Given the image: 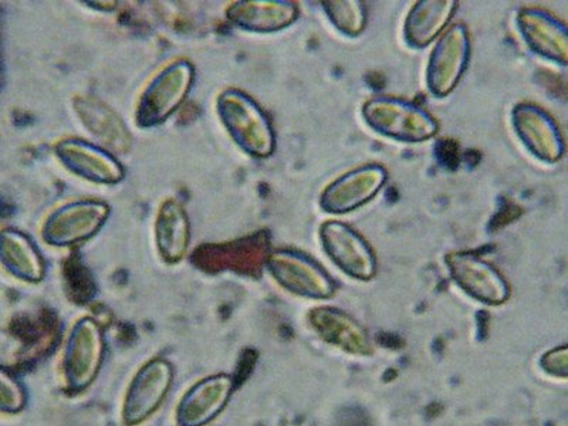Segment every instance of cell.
Returning <instances> with one entry per match:
<instances>
[{
    "label": "cell",
    "mask_w": 568,
    "mask_h": 426,
    "mask_svg": "<svg viewBox=\"0 0 568 426\" xmlns=\"http://www.w3.org/2000/svg\"><path fill=\"white\" fill-rule=\"evenodd\" d=\"M58 154L65 166L94 182L114 184L123 178V170L105 152L81 141H65L59 145Z\"/></svg>",
    "instance_id": "obj_17"
},
{
    "label": "cell",
    "mask_w": 568,
    "mask_h": 426,
    "mask_svg": "<svg viewBox=\"0 0 568 426\" xmlns=\"http://www.w3.org/2000/svg\"><path fill=\"white\" fill-rule=\"evenodd\" d=\"M384 166L368 164L347 172L332 182L320 196V205L329 213H347L367 204L387 182Z\"/></svg>",
    "instance_id": "obj_8"
},
{
    "label": "cell",
    "mask_w": 568,
    "mask_h": 426,
    "mask_svg": "<svg viewBox=\"0 0 568 426\" xmlns=\"http://www.w3.org/2000/svg\"><path fill=\"white\" fill-rule=\"evenodd\" d=\"M192 69L187 63H176L161 73L146 89L140 105V123H159L170 115L185 99L191 88Z\"/></svg>",
    "instance_id": "obj_13"
},
{
    "label": "cell",
    "mask_w": 568,
    "mask_h": 426,
    "mask_svg": "<svg viewBox=\"0 0 568 426\" xmlns=\"http://www.w3.org/2000/svg\"><path fill=\"white\" fill-rule=\"evenodd\" d=\"M159 245L162 255L169 261H180L184 255L187 240V223L185 213L175 204H166L162 210L159 227Z\"/></svg>",
    "instance_id": "obj_19"
},
{
    "label": "cell",
    "mask_w": 568,
    "mask_h": 426,
    "mask_svg": "<svg viewBox=\"0 0 568 426\" xmlns=\"http://www.w3.org/2000/svg\"><path fill=\"white\" fill-rule=\"evenodd\" d=\"M268 271L284 288L303 296L326 297L333 293L332 277L311 257L277 251L267 258Z\"/></svg>",
    "instance_id": "obj_9"
},
{
    "label": "cell",
    "mask_w": 568,
    "mask_h": 426,
    "mask_svg": "<svg viewBox=\"0 0 568 426\" xmlns=\"http://www.w3.org/2000/svg\"><path fill=\"white\" fill-rule=\"evenodd\" d=\"M511 123L520 141L536 159L556 164L565 155L566 145L556 121L539 105L521 103L511 113Z\"/></svg>",
    "instance_id": "obj_6"
},
{
    "label": "cell",
    "mask_w": 568,
    "mask_h": 426,
    "mask_svg": "<svg viewBox=\"0 0 568 426\" xmlns=\"http://www.w3.org/2000/svg\"><path fill=\"white\" fill-rule=\"evenodd\" d=\"M298 8L296 3L284 0H258V2H240L230 10V19L252 32H276L296 22Z\"/></svg>",
    "instance_id": "obj_16"
},
{
    "label": "cell",
    "mask_w": 568,
    "mask_h": 426,
    "mask_svg": "<svg viewBox=\"0 0 568 426\" xmlns=\"http://www.w3.org/2000/svg\"><path fill=\"white\" fill-rule=\"evenodd\" d=\"M446 263L455 281L480 301L501 303L507 297L504 278L484 258L469 252H456L446 257Z\"/></svg>",
    "instance_id": "obj_14"
},
{
    "label": "cell",
    "mask_w": 568,
    "mask_h": 426,
    "mask_svg": "<svg viewBox=\"0 0 568 426\" xmlns=\"http://www.w3.org/2000/svg\"><path fill=\"white\" fill-rule=\"evenodd\" d=\"M458 9L455 0H423L410 8L405 20V40L415 49L428 48L448 28Z\"/></svg>",
    "instance_id": "obj_15"
},
{
    "label": "cell",
    "mask_w": 568,
    "mask_h": 426,
    "mask_svg": "<svg viewBox=\"0 0 568 426\" xmlns=\"http://www.w3.org/2000/svg\"><path fill=\"white\" fill-rule=\"evenodd\" d=\"M470 38L468 28L462 23L445 30L429 55L426 84L435 98L449 95L458 85L468 68Z\"/></svg>",
    "instance_id": "obj_4"
},
{
    "label": "cell",
    "mask_w": 568,
    "mask_h": 426,
    "mask_svg": "<svg viewBox=\"0 0 568 426\" xmlns=\"http://www.w3.org/2000/svg\"><path fill=\"white\" fill-rule=\"evenodd\" d=\"M105 338L95 320L84 317L71 328L64 348V378L71 393H83L98 377L104 362Z\"/></svg>",
    "instance_id": "obj_3"
},
{
    "label": "cell",
    "mask_w": 568,
    "mask_h": 426,
    "mask_svg": "<svg viewBox=\"0 0 568 426\" xmlns=\"http://www.w3.org/2000/svg\"><path fill=\"white\" fill-rule=\"evenodd\" d=\"M0 263L10 275L24 282H39L44 276V263L38 248L20 232L0 233Z\"/></svg>",
    "instance_id": "obj_18"
},
{
    "label": "cell",
    "mask_w": 568,
    "mask_h": 426,
    "mask_svg": "<svg viewBox=\"0 0 568 426\" xmlns=\"http://www.w3.org/2000/svg\"><path fill=\"white\" fill-rule=\"evenodd\" d=\"M517 28L531 52L552 63L567 64V28L559 19L539 8H521L517 14Z\"/></svg>",
    "instance_id": "obj_10"
},
{
    "label": "cell",
    "mask_w": 568,
    "mask_h": 426,
    "mask_svg": "<svg viewBox=\"0 0 568 426\" xmlns=\"http://www.w3.org/2000/svg\"><path fill=\"white\" fill-rule=\"evenodd\" d=\"M324 12H326L329 22L334 27L349 36L362 34L367 22V12H365L364 4L358 0H338V2H323Z\"/></svg>",
    "instance_id": "obj_20"
},
{
    "label": "cell",
    "mask_w": 568,
    "mask_h": 426,
    "mask_svg": "<svg viewBox=\"0 0 568 426\" xmlns=\"http://www.w3.org/2000/svg\"><path fill=\"white\" fill-rule=\"evenodd\" d=\"M109 207L100 202H78L54 212L44 226V240L55 246L88 240L103 225Z\"/></svg>",
    "instance_id": "obj_12"
},
{
    "label": "cell",
    "mask_w": 568,
    "mask_h": 426,
    "mask_svg": "<svg viewBox=\"0 0 568 426\" xmlns=\"http://www.w3.org/2000/svg\"><path fill=\"white\" fill-rule=\"evenodd\" d=\"M365 123L375 133L400 142H424L438 133L439 124L423 106L397 98H374L363 106Z\"/></svg>",
    "instance_id": "obj_1"
},
{
    "label": "cell",
    "mask_w": 568,
    "mask_h": 426,
    "mask_svg": "<svg viewBox=\"0 0 568 426\" xmlns=\"http://www.w3.org/2000/svg\"><path fill=\"white\" fill-rule=\"evenodd\" d=\"M27 390L12 374L0 367V413L18 414L27 407Z\"/></svg>",
    "instance_id": "obj_21"
},
{
    "label": "cell",
    "mask_w": 568,
    "mask_h": 426,
    "mask_svg": "<svg viewBox=\"0 0 568 426\" xmlns=\"http://www.w3.org/2000/svg\"><path fill=\"white\" fill-rule=\"evenodd\" d=\"M220 113L232 139L247 154L267 156L275 150V133L271 121L261 106L247 95L240 91H227L222 94Z\"/></svg>",
    "instance_id": "obj_2"
},
{
    "label": "cell",
    "mask_w": 568,
    "mask_h": 426,
    "mask_svg": "<svg viewBox=\"0 0 568 426\" xmlns=\"http://www.w3.org/2000/svg\"><path fill=\"white\" fill-rule=\"evenodd\" d=\"M174 382V367L164 358H154L135 374L126 390L123 419L135 426L149 419L164 403Z\"/></svg>",
    "instance_id": "obj_5"
},
{
    "label": "cell",
    "mask_w": 568,
    "mask_h": 426,
    "mask_svg": "<svg viewBox=\"0 0 568 426\" xmlns=\"http://www.w3.org/2000/svg\"><path fill=\"white\" fill-rule=\"evenodd\" d=\"M232 377L226 374L212 375L186 390L176 408L180 426H205L212 423L226 407L233 390Z\"/></svg>",
    "instance_id": "obj_11"
},
{
    "label": "cell",
    "mask_w": 568,
    "mask_h": 426,
    "mask_svg": "<svg viewBox=\"0 0 568 426\" xmlns=\"http://www.w3.org/2000/svg\"><path fill=\"white\" fill-rule=\"evenodd\" d=\"M320 240L332 261L349 276L364 281L374 275L377 262L372 246L347 223L324 222L320 226Z\"/></svg>",
    "instance_id": "obj_7"
}]
</instances>
